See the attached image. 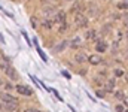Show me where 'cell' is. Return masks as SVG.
<instances>
[{
    "instance_id": "ba28073f",
    "label": "cell",
    "mask_w": 128,
    "mask_h": 112,
    "mask_svg": "<svg viewBox=\"0 0 128 112\" xmlns=\"http://www.w3.org/2000/svg\"><path fill=\"white\" fill-rule=\"evenodd\" d=\"M76 61H79V63L86 61V55H84V54H78V55H76Z\"/></svg>"
},
{
    "instance_id": "6da1fadb",
    "label": "cell",
    "mask_w": 128,
    "mask_h": 112,
    "mask_svg": "<svg viewBox=\"0 0 128 112\" xmlns=\"http://www.w3.org/2000/svg\"><path fill=\"white\" fill-rule=\"evenodd\" d=\"M74 23H76V26H78V27H85V26L88 24L86 17H84L82 14H78V15L74 17Z\"/></svg>"
},
{
    "instance_id": "ffe728a7",
    "label": "cell",
    "mask_w": 128,
    "mask_h": 112,
    "mask_svg": "<svg viewBox=\"0 0 128 112\" xmlns=\"http://www.w3.org/2000/svg\"><path fill=\"white\" fill-rule=\"evenodd\" d=\"M63 75L66 76V78H67V79H70V78H72V76H70V75L67 73V72H63Z\"/></svg>"
},
{
    "instance_id": "7a4b0ae2",
    "label": "cell",
    "mask_w": 128,
    "mask_h": 112,
    "mask_svg": "<svg viewBox=\"0 0 128 112\" xmlns=\"http://www.w3.org/2000/svg\"><path fill=\"white\" fill-rule=\"evenodd\" d=\"M0 99H2L4 103L16 105V99H15V97H12V96H9V94H6V93H2V94H0Z\"/></svg>"
},
{
    "instance_id": "8992f818",
    "label": "cell",
    "mask_w": 128,
    "mask_h": 112,
    "mask_svg": "<svg viewBox=\"0 0 128 112\" xmlns=\"http://www.w3.org/2000/svg\"><path fill=\"white\" fill-rule=\"evenodd\" d=\"M88 60H90V63H91V64H98V63H101V58H100L98 55H91Z\"/></svg>"
},
{
    "instance_id": "5bb4252c",
    "label": "cell",
    "mask_w": 128,
    "mask_h": 112,
    "mask_svg": "<svg viewBox=\"0 0 128 112\" xmlns=\"http://www.w3.org/2000/svg\"><path fill=\"white\" fill-rule=\"evenodd\" d=\"M64 46H66V43H60V45H58V46H57V48H55V52H58V51H60V49H61V48H64Z\"/></svg>"
},
{
    "instance_id": "8fae6325",
    "label": "cell",
    "mask_w": 128,
    "mask_h": 112,
    "mask_svg": "<svg viewBox=\"0 0 128 112\" xmlns=\"http://www.w3.org/2000/svg\"><path fill=\"white\" fill-rule=\"evenodd\" d=\"M113 87H115V82H113V81H109V82H107V85H106V90H107V91H112V90H113Z\"/></svg>"
},
{
    "instance_id": "277c9868",
    "label": "cell",
    "mask_w": 128,
    "mask_h": 112,
    "mask_svg": "<svg viewBox=\"0 0 128 112\" xmlns=\"http://www.w3.org/2000/svg\"><path fill=\"white\" fill-rule=\"evenodd\" d=\"M4 72H6V75H8L10 79H16V78H18V73H16V70H15V69H12V67H8Z\"/></svg>"
},
{
    "instance_id": "7c38bea8",
    "label": "cell",
    "mask_w": 128,
    "mask_h": 112,
    "mask_svg": "<svg viewBox=\"0 0 128 112\" xmlns=\"http://www.w3.org/2000/svg\"><path fill=\"white\" fill-rule=\"evenodd\" d=\"M115 75H116V76H124V70H121V69H116V70H115Z\"/></svg>"
},
{
    "instance_id": "44dd1931",
    "label": "cell",
    "mask_w": 128,
    "mask_h": 112,
    "mask_svg": "<svg viewBox=\"0 0 128 112\" xmlns=\"http://www.w3.org/2000/svg\"><path fill=\"white\" fill-rule=\"evenodd\" d=\"M116 111H118V112H122L124 109H122V106H118V108H116Z\"/></svg>"
},
{
    "instance_id": "2e32d148",
    "label": "cell",
    "mask_w": 128,
    "mask_h": 112,
    "mask_svg": "<svg viewBox=\"0 0 128 112\" xmlns=\"http://www.w3.org/2000/svg\"><path fill=\"white\" fill-rule=\"evenodd\" d=\"M116 96H118V99H125V96H124V93H116Z\"/></svg>"
},
{
    "instance_id": "7402d4cb",
    "label": "cell",
    "mask_w": 128,
    "mask_h": 112,
    "mask_svg": "<svg viewBox=\"0 0 128 112\" xmlns=\"http://www.w3.org/2000/svg\"><path fill=\"white\" fill-rule=\"evenodd\" d=\"M0 84H2V81H0Z\"/></svg>"
},
{
    "instance_id": "e0dca14e",
    "label": "cell",
    "mask_w": 128,
    "mask_h": 112,
    "mask_svg": "<svg viewBox=\"0 0 128 112\" xmlns=\"http://www.w3.org/2000/svg\"><path fill=\"white\" fill-rule=\"evenodd\" d=\"M39 54H40V57L43 58V61H46V55H45V54H43V52H42L40 49H39Z\"/></svg>"
},
{
    "instance_id": "9a60e30c",
    "label": "cell",
    "mask_w": 128,
    "mask_h": 112,
    "mask_svg": "<svg viewBox=\"0 0 128 112\" xmlns=\"http://www.w3.org/2000/svg\"><path fill=\"white\" fill-rule=\"evenodd\" d=\"M97 96H98V97H104V96H106V93H104V91H101V90H98V91H97Z\"/></svg>"
},
{
    "instance_id": "d6986e66",
    "label": "cell",
    "mask_w": 128,
    "mask_h": 112,
    "mask_svg": "<svg viewBox=\"0 0 128 112\" xmlns=\"http://www.w3.org/2000/svg\"><path fill=\"white\" fill-rule=\"evenodd\" d=\"M26 112H39L37 109H33V108H28V109H26Z\"/></svg>"
},
{
    "instance_id": "52a82bcc",
    "label": "cell",
    "mask_w": 128,
    "mask_h": 112,
    "mask_svg": "<svg viewBox=\"0 0 128 112\" xmlns=\"http://www.w3.org/2000/svg\"><path fill=\"white\" fill-rule=\"evenodd\" d=\"M55 20H57L58 23H61V24H63L64 21H66V14H64V12H57V17H55Z\"/></svg>"
},
{
    "instance_id": "ac0fdd59",
    "label": "cell",
    "mask_w": 128,
    "mask_h": 112,
    "mask_svg": "<svg viewBox=\"0 0 128 112\" xmlns=\"http://www.w3.org/2000/svg\"><path fill=\"white\" fill-rule=\"evenodd\" d=\"M121 9H127V3H121V5H118Z\"/></svg>"
},
{
    "instance_id": "30bf717a",
    "label": "cell",
    "mask_w": 128,
    "mask_h": 112,
    "mask_svg": "<svg viewBox=\"0 0 128 112\" xmlns=\"http://www.w3.org/2000/svg\"><path fill=\"white\" fill-rule=\"evenodd\" d=\"M42 26H43L45 29H51V27H52V21H49V20H45V21L42 23Z\"/></svg>"
},
{
    "instance_id": "9c48e42d",
    "label": "cell",
    "mask_w": 128,
    "mask_h": 112,
    "mask_svg": "<svg viewBox=\"0 0 128 112\" xmlns=\"http://www.w3.org/2000/svg\"><path fill=\"white\" fill-rule=\"evenodd\" d=\"M94 36H96V32H94V30H88V32H86V35H85V37H86V40L92 39Z\"/></svg>"
},
{
    "instance_id": "4fadbf2b",
    "label": "cell",
    "mask_w": 128,
    "mask_h": 112,
    "mask_svg": "<svg viewBox=\"0 0 128 112\" xmlns=\"http://www.w3.org/2000/svg\"><path fill=\"white\" fill-rule=\"evenodd\" d=\"M8 67H9V66H8V64H6V63H3V61H2V63H0V69H2V70H6V69H8Z\"/></svg>"
},
{
    "instance_id": "5b68a950",
    "label": "cell",
    "mask_w": 128,
    "mask_h": 112,
    "mask_svg": "<svg viewBox=\"0 0 128 112\" xmlns=\"http://www.w3.org/2000/svg\"><path fill=\"white\" fill-rule=\"evenodd\" d=\"M106 48H107V45H106L104 42H98V43H97V46H96V49L98 51V52H104V51H106Z\"/></svg>"
},
{
    "instance_id": "3957f363",
    "label": "cell",
    "mask_w": 128,
    "mask_h": 112,
    "mask_svg": "<svg viewBox=\"0 0 128 112\" xmlns=\"http://www.w3.org/2000/svg\"><path fill=\"white\" fill-rule=\"evenodd\" d=\"M16 91H18L20 94H22V96H30V94H32V90H30L28 87H24V85H18V87H16Z\"/></svg>"
}]
</instances>
